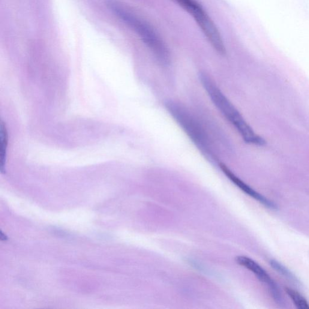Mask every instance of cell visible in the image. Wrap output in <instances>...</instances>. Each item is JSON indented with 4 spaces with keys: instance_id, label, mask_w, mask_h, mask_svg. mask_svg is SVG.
I'll list each match as a JSON object with an SVG mask.
<instances>
[{
    "instance_id": "5b68a950",
    "label": "cell",
    "mask_w": 309,
    "mask_h": 309,
    "mask_svg": "<svg viewBox=\"0 0 309 309\" xmlns=\"http://www.w3.org/2000/svg\"><path fill=\"white\" fill-rule=\"evenodd\" d=\"M220 167L223 172L226 174V176L229 178L231 181H232L234 184L238 186V187L241 189L243 191L245 192L246 194L249 195L254 199L259 201V202L263 204V205L269 209L277 210V205L272 202V200H270L267 199L266 197L263 196V195L258 193V192L253 190V188L250 187L248 185L246 184L245 182L242 181V180L238 178V176L235 175L232 171H231L229 168H228L226 165L224 164H220Z\"/></svg>"
},
{
    "instance_id": "3957f363",
    "label": "cell",
    "mask_w": 309,
    "mask_h": 309,
    "mask_svg": "<svg viewBox=\"0 0 309 309\" xmlns=\"http://www.w3.org/2000/svg\"><path fill=\"white\" fill-rule=\"evenodd\" d=\"M166 109L186 134L203 154L211 160L215 159L212 143L208 133L200 122L184 105L178 101L169 100Z\"/></svg>"
},
{
    "instance_id": "277c9868",
    "label": "cell",
    "mask_w": 309,
    "mask_h": 309,
    "mask_svg": "<svg viewBox=\"0 0 309 309\" xmlns=\"http://www.w3.org/2000/svg\"><path fill=\"white\" fill-rule=\"evenodd\" d=\"M191 15L214 49H220L224 42L220 32L208 13L196 0H173Z\"/></svg>"
},
{
    "instance_id": "ba28073f",
    "label": "cell",
    "mask_w": 309,
    "mask_h": 309,
    "mask_svg": "<svg viewBox=\"0 0 309 309\" xmlns=\"http://www.w3.org/2000/svg\"><path fill=\"white\" fill-rule=\"evenodd\" d=\"M285 290L297 308L299 309H309V303L301 294L290 287L285 288Z\"/></svg>"
},
{
    "instance_id": "6da1fadb",
    "label": "cell",
    "mask_w": 309,
    "mask_h": 309,
    "mask_svg": "<svg viewBox=\"0 0 309 309\" xmlns=\"http://www.w3.org/2000/svg\"><path fill=\"white\" fill-rule=\"evenodd\" d=\"M199 79L213 103L225 118L238 131L245 142L254 145H265L266 141L254 133L253 129L245 121L232 102L219 88L212 77L208 74L201 72Z\"/></svg>"
},
{
    "instance_id": "30bf717a",
    "label": "cell",
    "mask_w": 309,
    "mask_h": 309,
    "mask_svg": "<svg viewBox=\"0 0 309 309\" xmlns=\"http://www.w3.org/2000/svg\"><path fill=\"white\" fill-rule=\"evenodd\" d=\"M1 239L4 240V241H6V240L8 239L7 236H5L4 234L2 233V232H1Z\"/></svg>"
},
{
    "instance_id": "8992f818",
    "label": "cell",
    "mask_w": 309,
    "mask_h": 309,
    "mask_svg": "<svg viewBox=\"0 0 309 309\" xmlns=\"http://www.w3.org/2000/svg\"><path fill=\"white\" fill-rule=\"evenodd\" d=\"M236 262L239 265L245 267V268L253 272L260 281L267 284L269 289L277 284L265 270L250 258L245 256H239L236 258Z\"/></svg>"
},
{
    "instance_id": "52a82bcc",
    "label": "cell",
    "mask_w": 309,
    "mask_h": 309,
    "mask_svg": "<svg viewBox=\"0 0 309 309\" xmlns=\"http://www.w3.org/2000/svg\"><path fill=\"white\" fill-rule=\"evenodd\" d=\"M270 265L273 269L275 270L276 271L283 276L284 277L286 278L288 280L293 282L294 283L299 284V281L297 278L296 276L293 274L292 272L288 269L286 266L282 265L281 263L278 262V261L275 260H270Z\"/></svg>"
},
{
    "instance_id": "7a4b0ae2",
    "label": "cell",
    "mask_w": 309,
    "mask_h": 309,
    "mask_svg": "<svg viewBox=\"0 0 309 309\" xmlns=\"http://www.w3.org/2000/svg\"><path fill=\"white\" fill-rule=\"evenodd\" d=\"M108 5L117 16L137 33L159 61L164 65L169 64V51L151 25L118 3L110 1Z\"/></svg>"
},
{
    "instance_id": "9c48e42d",
    "label": "cell",
    "mask_w": 309,
    "mask_h": 309,
    "mask_svg": "<svg viewBox=\"0 0 309 309\" xmlns=\"http://www.w3.org/2000/svg\"><path fill=\"white\" fill-rule=\"evenodd\" d=\"M0 142H1V165L2 170L4 167L7 157V152L8 147V133L7 129L4 124H1V131H0Z\"/></svg>"
}]
</instances>
